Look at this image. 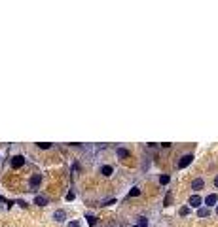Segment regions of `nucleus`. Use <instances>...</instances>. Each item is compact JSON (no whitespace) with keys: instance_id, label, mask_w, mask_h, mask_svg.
<instances>
[{"instance_id":"1","label":"nucleus","mask_w":218,"mask_h":227,"mask_svg":"<svg viewBox=\"0 0 218 227\" xmlns=\"http://www.w3.org/2000/svg\"><path fill=\"white\" fill-rule=\"evenodd\" d=\"M25 165V157L23 155H15L14 159H12V167L14 168H19V167H23Z\"/></svg>"},{"instance_id":"2","label":"nucleus","mask_w":218,"mask_h":227,"mask_svg":"<svg viewBox=\"0 0 218 227\" xmlns=\"http://www.w3.org/2000/svg\"><path fill=\"white\" fill-rule=\"evenodd\" d=\"M192 159H194V155H184V157L178 161V168H186L188 165L192 163Z\"/></svg>"},{"instance_id":"3","label":"nucleus","mask_w":218,"mask_h":227,"mask_svg":"<svg viewBox=\"0 0 218 227\" xmlns=\"http://www.w3.org/2000/svg\"><path fill=\"white\" fill-rule=\"evenodd\" d=\"M201 203H203V201H201L199 195H192V197H190V206H194V208H197Z\"/></svg>"},{"instance_id":"4","label":"nucleus","mask_w":218,"mask_h":227,"mask_svg":"<svg viewBox=\"0 0 218 227\" xmlns=\"http://www.w3.org/2000/svg\"><path fill=\"white\" fill-rule=\"evenodd\" d=\"M40 182H42V176H40V174H34V176L31 178V187H32V189L38 187V186H40Z\"/></svg>"},{"instance_id":"5","label":"nucleus","mask_w":218,"mask_h":227,"mask_svg":"<svg viewBox=\"0 0 218 227\" xmlns=\"http://www.w3.org/2000/svg\"><path fill=\"white\" fill-rule=\"evenodd\" d=\"M216 201H218V197L214 195V193H211V195H207V199H205V204H207V206H213V204H216Z\"/></svg>"},{"instance_id":"6","label":"nucleus","mask_w":218,"mask_h":227,"mask_svg":"<svg viewBox=\"0 0 218 227\" xmlns=\"http://www.w3.org/2000/svg\"><path fill=\"white\" fill-rule=\"evenodd\" d=\"M205 186V182L203 180H201V178H197V180H194V182H192V189H201V187H203Z\"/></svg>"},{"instance_id":"7","label":"nucleus","mask_w":218,"mask_h":227,"mask_svg":"<svg viewBox=\"0 0 218 227\" xmlns=\"http://www.w3.org/2000/svg\"><path fill=\"white\" fill-rule=\"evenodd\" d=\"M34 203H36L38 206H46V204H48V199H46V197H40V195H38L36 199H34Z\"/></svg>"},{"instance_id":"8","label":"nucleus","mask_w":218,"mask_h":227,"mask_svg":"<svg viewBox=\"0 0 218 227\" xmlns=\"http://www.w3.org/2000/svg\"><path fill=\"white\" fill-rule=\"evenodd\" d=\"M53 218L57 220V222H63V220H65V212H63V210H57V212L53 214Z\"/></svg>"},{"instance_id":"9","label":"nucleus","mask_w":218,"mask_h":227,"mask_svg":"<svg viewBox=\"0 0 218 227\" xmlns=\"http://www.w3.org/2000/svg\"><path fill=\"white\" fill-rule=\"evenodd\" d=\"M116 153H118V155H120V157H122V159L129 157V151H127V150H123V148H118V151H116Z\"/></svg>"},{"instance_id":"10","label":"nucleus","mask_w":218,"mask_h":227,"mask_svg":"<svg viewBox=\"0 0 218 227\" xmlns=\"http://www.w3.org/2000/svg\"><path fill=\"white\" fill-rule=\"evenodd\" d=\"M103 174H105V176H110V174H112V167H108V165L103 167Z\"/></svg>"},{"instance_id":"11","label":"nucleus","mask_w":218,"mask_h":227,"mask_svg":"<svg viewBox=\"0 0 218 227\" xmlns=\"http://www.w3.org/2000/svg\"><path fill=\"white\" fill-rule=\"evenodd\" d=\"M190 214V206H182L180 208V216H188Z\"/></svg>"},{"instance_id":"12","label":"nucleus","mask_w":218,"mask_h":227,"mask_svg":"<svg viewBox=\"0 0 218 227\" xmlns=\"http://www.w3.org/2000/svg\"><path fill=\"white\" fill-rule=\"evenodd\" d=\"M159 184H163V186H165V184H169V176H167V174L159 176Z\"/></svg>"},{"instance_id":"13","label":"nucleus","mask_w":218,"mask_h":227,"mask_svg":"<svg viewBox=\"0 0 218 227\" xmlns=\"http://www.w3.org/2000/svg\"><path fill=\"white\" fill-rule=\"evenodd\" d=\"M38 148H42V150H50L51 144H48V142H40V144H38Z\"/></svg>"},{"instance_id":"14","label":"nucleus","mask_w":218,"mask_h":227,"mask_svg":"<svg viewBox=\"0 0 218 227\" xmlns=\"http://www.w3.org/2000/svg\"><path fill=\"white\" fill-rule=\"evenodd\" d=\"M129 195H131V197H137V195H141V189H139V187H133Z\"/></svg>"},{"instance_id":"15","label":"nucleus","mask_w":218,"mask_h":227,"mask_svg":"<svg viewBox=\"0 0 218 227\" xmlns=\"http://www.w3.org/2000/svg\"><path fill=\"white\" fill-rule=\"evenodd\" d=\"M87 223H89V225L93 227V225L97 223V218H93V216H87Z\"/></svg>"},{"instance_id":"16","label":"nucleus","mask_w":218,"mask_h":227,"mask_svg":"<svg viewBox=\"0 0 218 227\" xmlns=\"http://www.w3.org/2000/svg\"><path fill=\"white\" fill-rule=\"evenodd\" d=\"M207 214H209V210H205V208H201L199 212H197V216H199V218H205V216H207Z\"/></svg>"},{"instance_id":"17","label":"nucleus","mask_w":218,"mask_h":227,"mask_svg":"<svg viewBox=\"0 0 218 227\" xmlns=\"http://www.w3.org/2000/svg\"><path fill=\"white\" fill-rule=\"evenodd\" d=\"M148 225V222H146V218H141V222H139V227H146Z\"/></svg>"},{"instance_id":"18","label":"nucleus","mask_w":218,"mask_h":227,"mask_svg":"<svg viewBox=\"0 0 218 227\" xmlns=\"http://www.w3.org/2000/svg\"><path fill=\"white\" fill-rule=\"evenodd\" d=\"M171 199H173V197H171V193H169V195L165 197V206H169V204H171Z\"/></svg>"},{"instance_id":"19","label":"nucleus","mask_w":218,"mask_h":227,"mask_svg":"<svg viewBox=\"0 0 218 227\" xmlns=\"http://www.w3.org/2000/svg\"><path fill=\"white\" fill-rule=\"evenodd\" d=\"M68 227H80V223H78V222H70V223H68Z\"/></svg>"},{"instance_id":"20","label":"nucleus","mask_w":218,"mask_h":227,"mask_svg":"<svg viewBox=\"0 0 218 227\" xmlns=\"http://www.w3.org/2000/svg\"><path fill=\"white\" fill-rule=\"evenodd\" d=\"M214 186H216V187H218V176H216V178H214Z\"/></svg>"},{"instance_id":"21","label":"nucleus","mask_w":218,"mask_h":227,"mask_svg":"<svg viewBox=\"0 0 218 227\" xmlns=\"http://www.w3.org/2000/svg\"><path fill=\"white\" fill-rule=\"evenodd\" d=\"M135 227H139V225H135Z\"/></svg>"},{"instance_id":"22","label":"nucleus","mask_w":218,"mask_h":227,"mask_svg":"<svg viewBox=\"0 0 218 227\" xmlns=\"http://www.w3.org/2000/svg\"><path fill=\"white\" fill-rule=\"evenodd\" d=\"M216 212H218V208H216Z\"/></svg>"}]
</instances>
